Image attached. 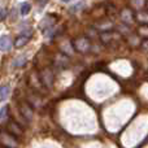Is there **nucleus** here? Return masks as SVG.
<instances>
[{
	"mask_svg": "<svg viewBox=\"0 0 148 148\" xmlns=\"http://www.w3.org/2000/svg\"><path fill=\"white\" fill-rule=\"evenodd\" d=\"M0 146H3L4 148H17L18 143L14 135H12L8 131L0 130Z\"/></svg>",
	"mask_w": 148,
	"mask_h": 148,
	"instance_id": "f257e3e1",
	"label": "nucleus"
},
{
	"mask_svg": "<svg viewBox=\"0 0 148 148\" xmlns=\"http://www.w3.org/2000/svg\"><path fill=\"white\" fill-rule=\"evenodd\" d=\"M74 48L77 49L81 53H86V52L90 51L91 48V43H90V39L86 38V36H81V38H77L73 42Z\"/></svg>",
	"mask_w": 148,
	"mask_h": 148,
	"instance_id": "f03ea898",
	"label": "nucleus"
},
{
	"mask_svg": "<svg viewBox=\"0 0 148 148\" xmlns=\"http://www.w3.org/2000/svg\"><path fill=\"white\" fill-rule=\"evenodd\" d=\"M39 81H40V83L43 84L44 87H47V88H51L52 84H53V81H55V77H53V73H52V70L49 69H43L39 74Z\"/></svg>",
	"mask_w": 148,
	"mask_h": 148,
	"instance_id": "7ed1b4c3",
	"label": "nucleus"
},
{
	"mask_svg": "<svg viewBox=\"0 0 148 148\" xmlns=\"http://www.w3.org/2000/svg\"><path fill=\"white\" fill-rule=\"evenodd\" d=\"M120 18L123 23L131 25V23L134 22V20H135V16H134L133 10H131L130 8H123V9L120 12Z\"/></svg>",
	"mask_w": 148,
	"mask_h": 148,
	"instance_id": "20e7f679",
	"label": "nucleus"
},
{
	"mask_svg": "<svg viewBox=\"0 0 148 148\" xmlns=\"http://www.w3.org/2000/svg\"><path fill=\"white\" fill-rule=\"evenodd\" d=\"M100 39L104 44H110L113 40H120L121 39V35L117 33H113V31H103L101 35H100Z\"/></svg>",
	"mask_w": 148,
	"mask_h": 148,
	"instance_id": "39448f33",
	"label": "nucleus"
},
{
	"mask_svg": "<svg viewBox=\"0 0 148 148\" xmlns=\"http://www.w3.org/2000/svg\"><path fill=\"white\" fill-rule=\"evenodd\" d=\"M68 65H69V59H68V56L65 53H59L56 56V59H55V66L57 68V69H66Z\"/></svg>",
	"mask_w": 148,
	"mask_h": 148,
	"instance_id": "423d86ee",
	"label": "nucleus"
},
{
	"mask_svg": "<svg viewBox=\"0 0 148 148\" xmlns=\"http://www.w3.org/2000/svg\"><path fill=\"white\" fill-rule=\"evenodd\" d=\"M20 112H21V114H22L27 121H30L31 118H33V116H34L33 108H31L30 104H29V103H26V101L25 103H20Z\"/></svg>",
	"mask_w": 148,
	"mask_h": 148,
	"instance_id": "0eeeda50",
	"label": "nucleus"
},
{
	"mask_svg": "<svg viewBox=\"0 0 148 148\" xmlns=\"http://www.w3.org/2000/svg\"><path fill=\"white\" fill-rule=\"evenodd\" d=\"M7 129H8V133H10L12 135L14 136H21L23 134V130L18 123H16L14 121H9L7 125Z\"/></svg>",
	"mask_w": 148,
	"mask_h": 148,
	"instance_id": "6e6552de",
	"label": "nucleus"
},
{
	"mask_svg": "<svg viewBox=\"0 0 148 148\" xmlns=\"http://www.w3.org/2000/svg\"><path fill=\"white\" fill-rule=\"evenodd\" d=\"M30 38H31V31H29L27 34H21V35H18L14 40L16 48H21V47L26 46V44L29 43V40H30Z\"/></svg>",
	"mask_w": 148,
	"mask_h": 148,
	"instance_id": "1a4fd4ad",
	"label": "nucleus"
},
{
	"mask_svg": "<svg viewBox=\"0 0 148 148\" xmlns=\"http://www.w3.org/2000/svg\"><path fill=\"white\" fill-rule=\"evenodd\" d=\"M12 48V39L8 35L0 38V51H9Z\"/></svg>",
	"mask_w": 148,
	"mask_h": 148,
	"instance_id": "9d476101",
	"label": "nucleus"
},
{
	"mask_svg": "<svg viewBox=\"0 0 148 148\" xmlns=\"http://www.w3.org/2000/svg\"><path fill=\"white\" fill-rule=\"evenodd\" d=\"M56 22V18L53 17V16H47V17L43 18V21L40 22V25H39V27L42 29V30H46V29H49L52 27V25Z\"/></svg>",
	"mask_w": 148,
	"mask_h": 148,
	"instance_id": "9b49d317",
	"label": "nucleus"
},
{
	"mask_svg": "<svg viewBox=\"0 0 148 148\" xmlns=\"http://www.w3.org/2000/svg\"><path fill=\"white\" fill-rule=\"evenodd\" d=\"M113 27V22L109 20H103V21H99L96 25V29L100 31H108Z\"/></svg>",
	"mask_w": 148,
	"mask_h": 148,
	"instance_id": "f8f14e48",
	"label": "nucleus"
},
{
	"mask_svg": "<svg viewBox=\"0 0 148 148\" xmlns=\"http://www.w3.org/2000/svg\"><path fill=\"white\" fill-rule=\"evenodd\" d=\"M130 4L133 8H135V9L138 10H142L146 8L147 5V0H130Z\"/></svg>",
	"mask_w": 148,
	"mask_h": 148,
	"instance_id": "ddd939ff",
	"label": "nucleus"
},
{
	"mask_svg": "<svg viewBox=\"0 0 148 148\" xmlns=\"http://www.w3.org/2000/svg\"><path fill=\"white\" fill-rule=\"evenodd\" d=\"M9 95V86H1L0 87V101L5 100Z\"/></svg>",
	"mask_w": 148,
	"mask_h": 148,
	"instance_id": "4468645a",
	"label": "nucleus"
},
{
	"mask_svg": "<svg viewBox=\"0 0 148 148\" xmlns=\"http://www.w3.org/2000/svg\"><path fill=\"white\" fill-rule=\"evenodd\" d=\"M136 20H138L140 23H143V25H147V22H148L147 12H142V10H140V12L136 14Z\"/></svg>",
	"mask_w": 148,
	"mask_h": 148,
	"instance_id": "2eb2a0df",
	"label": "nucleus"
},
{
	"mask_svg": "<svg viewBox=\"0 0 148 148\" xmlns=\"http://www.w3.org/2000/svg\"><path fill=\"white\" fill-rule=\"evenodd\" d=\"M26 64V56H20V57H17V59L13 61V66H16V68H20V66H23V65Z\"/></svg>",
	"mask_w": 148,
	"mask_h": 148,
	"instance_id": "dca6fc26",
	"label": "nucleus"
},
{
	"mask_svg": "<svg viewBox=\"0 0 148 148\" xmlns=\"http://www.w3.org/2000/svg\"><path fill=\"white\" fill-rule=\"evenodd\" d=\"M30 10H31V4L30 3H22V5H21V14L26 16V14H29Z\"/></svg>",
	"mask_w": 148,
	"mask_h": 148,
	"instance_id": "f3484780",
	"label": "nucleus"
},
{
	"mask_svg": "<svg viewBox=\"0 0 148 148\" xmlns=\"http://www.w3.org/2000/svg\"><path fill=\"white\" fill-rule=\"evenodd\" d=\"M138 33H139V35H140L142 38L147 39V36H148V27H147V25L140 26V27H139V30H138Z\"/></svg>",
	"mask_w": 148,
	"mask_h": 148,
	"instance_id": "a211bd4d",
	"label": "nucleus"
},
{
	"mask_svg": "<svg viewBox=\"0 0 148 148\" xmlns=\"http://www.w3.org/2000/svg\"><path fill=\"white\" fill-rule=\"evenodd\" d=\"M8 109H9V107L8 105H5V107H3L1 109H0V120H5L8 116Z\"/></svg>",
	"mask_w": 148,
	"mask_h": 148,
	"instance_id": "6ab92c4d",
	"label": "nucleus"
},
{
	"mask_svg": "<svg viewBox=\"0 0 148 148\" xmlns=\"http://www.w3.org/2000/svg\"><path fill=\"white\" fill-rule=\"evenodd\" d=\"M83 5H84V1H79V3H77L75 5H73V7L70 8V12H77V10H81Z\"/></svg>",
	"mask_w": 148,
	"mask_h": 148,
	"instance_id": "aec40b11",
	"label": "nucleus"
},
{
	"mask_svg": "<svg viewBox=\"0 0 148 148\" xmlns=\"http://www.w3.org/2000/svg\"><path fill=\"white\" fill-rule=\"evenodd\" d=\"M5 17H7V10H5L4 8L0 7V21H3Z\"/></svg>",
	"mask_w": 148,
	"mask_h": 148,
	"instance_id": "412c9836",
	"label": "nucleus"
},
{
	"mask_svg": "<svg viewBox=\"0 0 148 148\" xmlns=\"http://www.w3.org/2000/svg\"><path fill=\"white\" fill-rule=\"evenodd\" d=\"M36 1L39 3V5H40V7H43L44 4H47V1H48V0H36Z\"/></svg>",
	"mask_w": 148,
	"mask_h": 148,
	"instance_id": "4be33fe9",
	"label": "nucleus"
},
{
	"mask_svg": "<svg viewBox=\"0 0 148 148\" xmlns=\"http://www.w3.org/2000/svg\"><path fill=\"white\" fill-rule=\"evenodd\" d=\"M142 47H143L144 51L147 49V39H144V40H143V44H142Z\"/></svg>",
	"mask_w": 148,
	"mask_h": 148,
	"instance_id": "5701e85b",
	"label": "nucleus"
},
{
	"mask_svg": "<svg viewBox=\"0 0 148 148\" xmlns=\"http://www.w3.org/2000/svg\"><path fill=\"white\" fill-rule=\"evenodd\" d=\"M62 1H64V3H68V1H70V0H62Z\"/></svg>",
	"mask_w": 148,
	"mask_h": 148,
	"instance_id": "b1692460",
	"label": "nucleus"
}]
</instances>
